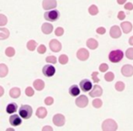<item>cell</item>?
<instances>
[{
	"label": "cell",
	"instance_id": "cell-18",
	"mask_svg": "<svg viewBox=\"0 0 133 131\" xmlns=\"http://www.w3.org/2000/svg\"><path fill=\"white\" fill-rule=\"evenodd\" d=\"M87 46L89 48V49L94 50L98 46V41H97L96 39L89 38V39H88V40H87Z\"/></svg>",
	"mask_w": 133,
	"mask_h": 131
},
{
	"label": "cell",
	"instance_id": "cell-36",
	"mask_svg": "<svg viewBox=\"0 0 133 131\" xmlns=\"http://www.w3.org/2000/svg\"><path fill=\"white\" fill-rule=\"evenodd\" d=\"M46 61L48 63L56 64V63H57V58H56V57H54V56H48V57H46Z\"/></svg>",
	"mask_w": 133,
	"mask_h": 131
},
{
	"label": "cell",
	"instance_id": "cell-19",
	"mask_svg": "<svg viewBox=\"0 0 133 131\" xmlns=\"http://www.w3.org/2000/svg\"><path fill=\"white\" fill-rule=\"evenodd\" d=\"M36 115H37V118H46V115H48V111H46V109L45 108V107H40L37 109V113H36Z\"/></svg>",
	"mask_w": 133,
	"mask_h": 131
},
{
	"label": "cell",
	"instance_id": "cell-37",
	"mask_svg": "<svg viewBox=\"0 0 133 131\" xmlns=\"http://www.w3.org/2000/svg\"><path fill=\"white\" fill-rule=\"evenodd\" d=\"M55 34L57 37H61V36H63V34H64V29H63L62 27H57V29L55 30Z\"/></svg>",
	"mask_w": 133,
	"mask_h": 131
},
{
	"label": "cell",
	"instance_id": "cell-47",
	"mask_svg": "<svg viewBox=\"0 0 133 131\" xmlns=\"http://www.w3.org/2000/svg\"><path fill=\"white\" fill-rule=\"evenodd\" d=\"M43 130H53L51 127H43Z\"/></svg>",
	"mask_w": 133,
	"mask_h": 131
},
{
	"label": "cell",
	"instance_id": "cell-29",
	"mask_svg": "<svg viewBox=\"0 0 133 131\" xmlns=\"http://www.w3.org/2000/svg\"><path fill=\"white\" fill-rule=\"evenodd\" d=\"M115 88H116L117 91H123L124 88H125V85H124L123 82L118 81V82H117L116 85H115Z\"/></svg>",
	"mask_w": 133,
	"mask_h": 131
},
{
	"label": "cell",
	"instance_id": "cell-42",
	"mask_svg": "<svg viewBox=\"0 0 133 131\" xmlns=\"http://www.w3.org/2000/svg\"><path fill=\"white\" fill-rule=\"evenodd\" d=\"M126 17V14L124 13L123 11H119L118 14V18L119 19V20H124Z\"/></svg>",
	"mask_w": 133,
	"mask_h": 131
},
{
	"label": "cell",
	"instance_id": "cell-24",
	"mask_svg": "<svg viewBox=\"0 0 133 131\" xmlns=\"http://www.w3.org/2000/svg\"><path fill=\"white\" fill-rule=\"evenodd\" d=\"M17 110V105L16 103H10L9 105H8L6 107V112L8 114H13Z\"/></svg>",
	"mask_w": 133,
	"mask_h": 131
},
{
	"label": "cell",
	"instance_id": "cell-2",
	"mask_svg": "<svg viewBox=\"0 0 133 131\" xmlns=\"http://www.w3.org/2000/svg\"><path fill=\"white\" fill-rule=\"evenodd\" d=\"M32 113H33L32 107L28 105H23L19 108V115L24 119H28V118H31Z\"/></svg>",
	"mask_w": 133,
	"mask_h": 131
},
{
	"label": "cell",
	"instance_id": "cell-8",
	"mask_svg": "<svg viewBox=\"0 0 133 131\" xmlns=\"http://www.w3.org/2000/svg\"><path fill=\"white\" fill-rule=\"evenodd\" d=\"M42 6L45 10L53 9L57 8V1L56 0H43Z\"/></svg>",
	"mask_w": 133,
	"mask_h": 131
},
{
	"label": "cell",
	"instance_id": "cell-3",
	"mask_svg": "<svg viewBox=\"0 0 133 131\" xmlns=\"http://www.w3.org/2000/svg\"><path fill=\"white\" fill-rule=\"evenodd\" d=\"M102 129L105 131H109V130H117L118 128V125H117L116 121L113 119H106L105 121L102 123L101 126Z\"/></svg>",
	"mask_w": 133,
	"mask_h": 131
},
{
	"label": "cell",
	"instance_id": "cell-5",
	"mask_svg": "<svg viewBox=\"0 0 133 131\" xmlns=\"http://www.w3.org/2000/svg\"><path fill=\"white\" fill-rule=\"evenodd\" d=\"M42 72L45 77H46V78H51L56 73V68L52 65H46V66H44V67H43Z\"/></svg>",
	"mask_w": 133,
	"mask_h": 131
},
{
	"label": "cell",
	"instance_id": "cell-11",
	"mask_svg": "<svg viewBox=\"0 0 133 131\" xmlns=\"http://www.w3.org/2000/svg\"><path fill=\"white\" fill-rule=\"evenodd\" d=\"M66 122L65 116L62 114H56L53 118V123L55 124L57 127H62Z\"/></svg>",
	"mask_w": 133,
	"mask_h": 131
},
{
	"label": "cell",
	"instance_id": "cell-10",
	"mask_svg": "<svg viewBox=\"0 0 133 131\" xmlns=\"http://www.w3.org/2000/svg\"><path fill=\"white\" fill-rule=\"evenodd\" d=\"M103 93V89L101 88V87H99L98 85H95L92 87L90 91H89V96L91 98H97V96H100Z\"/></svg>",
	"mask_w": 133,
	"mask_h": 131
},
{
	"label": "cell",
	"instance_id": "cell-6",
	"mask_svg": "<svg viewBox=\"0 0 133 131\" xmlns=\"http://www.w3.org/2000/svg\"><path fill=\"white\" fill-rule=\"evenodd\" d=\"M88 104H89V99H88V98L85 95H80L76 99V105L78 106V107L83 108V107H87Z\"/></svg>",
	"mask_w": 133,
	"mask_h": 131
},
{
	"label": "cell",
	"instance_id": "cell-17",
	"mask_svg": "<svg viewBox=\"0 0 133 131\" xmlns=\"http://www.w3.org/2000/svg\"><path fill=\"white\" fill-rule=\"evenodd\" d=\"M41 30L44 34L48 35V34L52 33L53 31V25L50 24V23H44L41 26Z\"/></svg>",
	"mask_w": 133,
	"mask_h": 131
},
{
	"label": "cell",
	"instance_id": "cell-12",
	"mask_svg": "<svg viewBox=\"0 0 133 131\" xmlns=\"http://www.w3.org/2000/svg\"><path fill=\"white\" fill-rule=\"evenodd\" d=\"M80 88L83 92H88L92 89V83L89 79H83L80 81Z\"/></svg>",
	"mask_w": 133,
	"mask_h": 131
},
{
	"label": "cell",
	"instance_id": "cell-40",
	"mask_svg": "<svg viewBox=\"0 0 133 131\" xmlns=\"http://www.w3.org/2000/svg\"><path fill=\"white\" fill-rule=\"evenodd\" d=\"M108 69H109V66L106 63H103L99 66V71H101V72H106Z\"/></svg>",
	"mask_w": 133,
	"mask_h": 131
},
{
	"label": "cell",
	"instance_id": "cell-34",
	"mask_svg": "<svg viewBox=\"0 0 133 131\" xmlns=\"http://www.w3.org/2000/svg\"><path fill=\"white\" fill-rule=\"evenodd\" d=\"M6 23H8V18H6L5 15L1 14V15H0V26H4L6 24Z\"/></svg>",
	"mask_w": 133,
	"mask_h": 131
},
{
	"label": "cell",
	"instance_id": "cell-4",
	"mask_svg": "<svg viewBox=\"0 0 133 131\" xmlns=\"http://www.w3.org/2000/svg\"><path fill=\"white\" fill-rule=\"evenodd\" d=\"M44 17L46 21L54 22V21H57L59 18V12L56 9H52L50 11L46 12L44 15Z\"/></svg>",
	"mask_w": 133,
	"mask_h": 131
},
{
	"label": "cell",
	"instance_id": "cell-32",
	"mask_svg": "<svg viewBox=\"0 0 133 131\" xmlns=\"http://www.w3.org/2000/svg\"><path fill=\"white\" fill-rule=\"evenodd\" d=\"M15 54H16V51L13 47H8L6 49V55L8 56V57H12L15 56Z\"/></svg>",
	"mask_w": 133,
	"mask_h": 131
},
{
	"label": "cell",
	"instance_id": "cell-1",
	"mask_svg": "<svg viewBox=\"0 0 133 131\" xmlns=\"http://www.w3.org/2000/svg\"><path fill=\"white\" fill-rule=\"evenodd\" d=\"M123 52L119 49L112 50L109 55V59L110 62L112 63H118L121 61V59L123 58Z\"/></svg>",
	"mask_w": 133,
	"mask_h": 131
},
{
	"label": "cell",
	"instance_id": "cell-33",
	"mask_svg": "<svg viewBox=\"0 0 133 131\" xmlns=\"http://www.w3.org/2000/svg\"><path fill=\"white\" fill-rule=\"evenodd\" d=\"M126 57L127 58H129V60H133V47H130L129 49H127L126 51Z\"/></svg>",
	"mask_w": 133,
	"mask_h": 131
},
{
	"label": "cell",
	"instance_id": "cell-43",
	"mask_svg": "<svg viewBox=\"0 0 133 131\" xmlns=\"http://www.w3.org/2000/svg\"><path fill=\"white\" fill-rule=\"evenodd\" d=\"M97 33L99 34V35H104V34L106 33V29L104 27H102V26H100V27H98V29L96 30Z\"/></svg>",
	"mask_w": 133,
	"mask_h": 131
},
{
	"label": "cell",
	"instance_id": "cell-25",
	"mask_svg": "<svg viewBox=\"0 0 133 131\" xmlns=\"http://www.w3.org/2000/svg\"><path fill=\"white\" fill-rule=\"evenodd\" d=\"M8 73V68L5 64H0V78H5Z\"/></svg>",
	"mask_w": 133,
	"mask_h": 131
},
{
	"label": "cell",
	"instance_id": "cell-27",
	"mask_svg": "<svg viewBox=\"0 0 133 131\" xmlns=\"http://www.w3.org/2000/svg\"><path fill=\"white\" fill-rule=\"evenodd\" d=\"M89 13L90 14L91 16H96L98 15V8L97 6H95V5H91L90 6H89Z\"/></svg>",
	"mask_w": 133,
	"mask_h": 131
},
{
	"label": "cell",
	"instance_id": "cell-9",
	"mask_svg": "<svg viewBox=\"0 0 133 131\" xmlns=\"http://www.w3.org/2000/svg\"><path fill=\"white\" fill-rule=\"evenodd\" d=\"M121 74L124 77H131L133 76V66L131 65H124L121 67Z\"/></svg>",
	"mask_w": 133,
	"mask_h": 131
},
{
	"label": "cell",
	"instance_id": "cell-13",
	"mask_svg": "<svg viewBox=\"0 0 133 131\" xmlns=\"http://www.w3.org/2000/svg\"><path fill=\"white\" fill-rule=\"evenodd\" d=\"M49 47L51 49V51L53 52H59L62 48L61 43L59 41H57V39H52L49 42Z\"/></svg>",
	"mask_w": 133,
	"mask_h": 131
},
{
	"label": "cell",
	"instance_id": "cell-15",
	"mask_svg": "<svg viewBox=\"0 0 133 131\" xmlns=\"http://www.w3.org/2000/svg\"><path fill=\"white\" fill-rule=\"evenodd\" d=\"M20 116V115H19ZM18 115H12L9 118V123L11 124L12 126H14V127H17V126L21 125V123H22V119H21V118Z\"/></svg>",
	"mask_w": 133,
	"mask_h": 131
},
{
	"label": "cell",
	"instance_id": "cell-14",
	"mask_svg": "<svg viewBox=\"0 0 133 131\" xmlns=\"http://www.w3.org/2000/svg\"><path fill=\"white\" fill-rule=\"evenodd\" d=\"M109 35L112 38H118L121 36V30H120L119 26H111L110 31H109Z\"/></svg>",
	"mask_w": 133,
	"mask_h": 131
},
{
	"label": "cell",
	"instance_id": "cell-7",
	"mask_svg": "<svg viewBox=\"0 0 133 131\" xmlns=\"http://www.w3.org/2000/svg\"><path fill=\"white\" fill-rule=\"evenodd\" d=\"M89 52L86 48H80L77 52V57H78V59H79L81 61L87 60L89 58Z\"/></svg>",
	"mask_w": 133,
	"mask_h": 131
},
{
	"label": "cell",
	"instance_id": "cell-21",
	"mask_svg": "<svg viewBox=\"0 0 133 131\" xmlns=\"http://www.w3.org/2000/svg\"><path fill=\"white\" fill-rule=\"evenodd\" d=\"M20 94H21V91H20V89H19L18 87H13V88H11V89H10V91H9V95H10V96H11L12 98H19Z\"/></svg>",
	"mask_w": 133,
	"mask_h": 131
},
{
	"label": "cell",
	"instance_id": "cell-35",
	"mask_svg": "<svg viewBox=\"0 0 133 131\" xmlns=\"http://www.w3.org/2000/svg\"><path fill=\"white\" fill-rule=\"evenodd\" d=\"M25 93H26V95L28 96H34V93H35V91H34V89L32 88V87H28L26 88V90H25Z\"/></svg>",
	"mask_w": 133,
	"mask_h": 131
},
{
	"label": "cell",
	"instance_id": "cell-16",
	"mask_svg": "<svg viewBox=\"0 0 133 131\" xmlns=\"http://www.w3.org/2000/svg\"><path fill=\"white\" fill-rule=\"evenodd\" d=\"M120 27H121L122 31L124 32L125 34H129V32L132 30V24H131L130 22H129V21H125V22L121 23L120 24Z\"/></svg>",
	"mask_w": 133,
	"mask_h": 131
},
{
	"label": "cell",
	"instance_id": "cell-26",
	"mask_svg": "<svg viewBox=\"0 0 133 131\" xmlns=\"http://www.w3.org/2000/svg\"><path fill=\"white\" fill-rule=\"evenodd\" d=\"M26 47L29 51H34L37 47V43L35 40H29L26 44Z\"/></svg>",
	"mask_w": 133,
	"mask_h": 131
},
{
	"label": "cell",
	"instance_id": "cell-41",
	"mask_svg": "<svg viewBox=\"0 0 133 131\" xmlns=\"http://www.w3.org/2000/svg\"><path fill=\"white\" fill-rule=\"evenodd\" d=\"M98 72H93L92 74H91V78H92L93 81H94L95 83H98V82H99V79H98Z\"/></svg>",
	"mask_w": 133,
	"mask_h": 131
},
{
	"label": "cell",
	"instance_id": "cell-31",
	"mask_svg": "<svg viewBox=\"0 0 133 131\" xmlns=\"http://www.w3.org/2000/svg\"><path fill=\"white\" fill-rule=\"evenodd\" d=\"M104 78H105L106 81L108 82H111L113 81V79H114V74H113L112 72H108L105 74V77H104Z\"/></svg>",
	"mask_w": 133,
	"mask_h": 131
},
{
	"label": "cell",
	"instance_id": "cell-22",
	"mask_svg": "<svg viewBox=\"0 0 133 131\" xmlns=\"http://www.w3.org/2000/svg\"><path fill=\"white\" fill-rule=\"evenodd\" d=\"M69 94H70L72 96H78V95H79L80 90H79V88H78V86H77V85H73V86H71V87H69Z\"/></svg>",
	"mask_w": 133,
	"mask_h": 131
},
{
	"label": "cell",
	"instance_id": "cell-23",
	"mask_svg": "<svg viewBox=\"0 0 133 131\" xmlns=\"http://www.w3.org/2000/svg\"><path fill=\"white\" fill-rule=\"evenodd\" d=\"M9 37V30L6 29V28H0V39L1 40H4V39H6Z\"/></svg>",
	"mask_w": 133,
	"mask_h": 131
},
{
	"label": "cell",
	"instance_id": "cell-20",
	"mask_svg": "<svg viewBox=\"0 0 133 131\" xmlns=\"http://www.w3.org/2000/svg\"><path fill=\"white\" fill-rule=\"evenodd\" d=\"M33 86L37 91H41L45 87V83H44V81H43V80L37 79V80H35V81H34Z\"/></svg>",
	"mask_w": 133,
	"mask_h": 131
},
{
	"label": "cell",
	"instance_id": "cell-45",
	"mask_svg": "<svg viewBox=\"0 0 133 131\" xmlns=\"http://www.w3.org/2000/svg\"><path fill=\"white\" fill-rule=\"evenodd\" d=\"M127 0H117V2H118V5H124L126 3Z\"/></svg>",
	"mask_w": 133,
	"mask_h": 131
},
{
	"label": "cell",
	"instance_id": "cell-48",
	"mask_svg": "<svg viewBox=\"0 0 133 131\" xmlns=\"http://www.w3.org/2000/svg\"><path fill=\"white\" fill-rule=\"evenodd\" d=\"M0 89H1V93H0V96H3V94H4V89H3L2 87H0Z\"/></svg>",
	"mask_w": 133,
	"mask_h": 131
},
{
	"label": "cell",
	"instance_id": "cell-44",
	"mask_svg": "<svg viewBox=\"0 0 133 131\" xmlns=\"http://www.w3.org/2000/svg\"><path fill=\"white\" fill-rule=\"evenodd\" d=\"M124 8H126L127 10H132L133 9V5L131 3H126Z\"/></svg>",
	"mask_w": 133,
	"mask_h": 131
},
{
	"label": "cell",
	"instance_id": "cell-38",
	"mask_svg": "<svg viewBox=\"0 0 133 131\" xmlns=\"http://www.w3.org/2000/svg\"><path fill=\"white\" fill-rule=\"evenodd\" d=\"M46 51V47L45 46V45H40V46L37 47V52L39 54H44Z\"/></svg>",
	"mask_w": 133,
	"mask_h": 131
},
{
	"label": "cell",
	"instance_id": "cell-46",
	"mask_svg": "<svg viewBox=\"0 0 133 131\" xmlns=\"http://www.w3.org/2000/svg\"><path fill=\"white\" fill-rule=\"evenodd\" d=\"M129 45H131V46H133V36H132V37H129Z\"/></svg>",
	"mask_w": 133,
	"mask_h": 131
},
{
	"label": "cell",
	"instance_id": "cell-28",
	"mask_svg": "<svg viewBox=\"0 0 133 131\" xmlns=\"http://www.w3.org/2000/svg\"><path fill=\"white\" fill-rule=\"evenodd\" d=\"M58 61L61 65H66V63L69 62V57L66 55H61L58 58Z\"/></svg>",
	"mask_w": 133,
	"mask_h": 131
},
{
	"label": "cell",
	"instance_id": "cell-39",
	"mask_svg": "<svg viewBox=\"0 0 133 131\" xmlns=\"http://www.w3.org/2000/svg\"><path fill=\"white\" fill-rule=\"evenodd\" d=\"M53 103H54L53 98H51V96H48V98H46V99H45V104H46V106H51Z\"/></svg>",
	"mask_w": 133,
	"mask_h": 131
},
{
	"label": "cell",
	"instance_id": "cell-30",
	"mask_svg": "<svg viewBox=\"0 0 133 131\" xmlns=\"http://www.w3.org/2000/svg\"><path fill=\"white\" fill-rule=\"evenodd\" d=\"M102 100H100L99 98H96V99L93 100L92 102V105L94 107H96V108H99V107H102Z\"/></svg>",
	"mask_w": 133,
	"mask_h": 131
}]
</instances>
